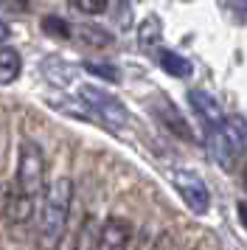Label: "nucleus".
Here are the masks:
<instances>
[{"instance_id":"nucleus-1","label":"nucleus","mask_w":247,"mask_h":250,"mask_svg":"<svg viewBox=\"0 0 247 250\" xmlns=\"http://www.w3.org/2000/svg\"><path fill=\"white\" fill-rule=\"evenodd\" d=\"M73 203V180L70 177H56L42 194V216H40V242L45 250H54L67 228Z\"/></svg>"},{"instance_id":"nucleus-2","label":"nucleus","mask_w":247,"mask_h":250,"mask_svg":"<svg viewBox=\"0 0 247 250\" xmlns=\"http://www.w3.org/2000/svg\"><path fill=\"white\" fill-rule=\"evenodd\" d=\"M14 191L37 200L45 194V155L40 144L22 141L20 160H17V174H14Z\"/></svg>"},{"instance_id":"nucleus-3","label":"nucleus","mask_w":247,"mask_h":250,"mask_svg":"<svg viewBox=\"0 0 247 250\" xmlns=\"http://www.w3.org/2000/svg\"><path fill=\"white\" fill-rule=\"evenodd\" d=\"M79 99H82L84 107L93 113V118H99L101 124L112 126V129H121V126H126V121H129L126 107H124L112 93L101 90L96 84H82V87H79Z\"/></svg>"},{"instance_id":"nucleus-4","label":"nucleus","mask_w":247,"mask_h":250,"mask_svg":"<svg viewBox=\"0 0 247 250\" xmlns=\"http://www.w3.org/2000/svg\"><path fill=\"white\" fill-rule=\"evenodd\" d=\"M171 183H174L177 194L183 197V203L188 205L194 214H208V208H211V191H208L205 180L197 171L174 169L171 171Z\"/></svg>"},{"instance_id":"nucleus-5","label":"nucleus","mask_w":247,"mask_h":250,"mask_svg":"<svg viewBox=\"0 0 247 250\" xmlns=\"http://www.w3.org/2000/svg\"><path fill=\"white\" fill-rule=\"evenodd\" d=\"M205 146H208V155L213 158V163L219 166V169L230 171L236 166V158L242 155L239 146H236V141L230 138L227 132V126L219 124V126H208V132H205Z\"/></svg>"},{"instance_id":"nucleus-6","label":"nucleus","mask_w":247,"mask_h":250,"mask_svg":"<svg viewBox=\"0 0 247 250\" xmlns=\"http://www.w3.org/2000/svg\"><path fill=\"white\" fill-rule=\"evenodd\" d=\"M155 115H157V121L166 126L168 132H174L177 138H183V141H194V132H191V126H188V121L183 118V113H180L174 104L168 102L166 96H157L155 99Z\"/></svg>"},{"instance_id":"nucleus-7","label":"nucleus","mask_w":247,"mask_h":250,"mask_svg":"<svg viewBox=\"0 0 247 250\" xmlns=\"http://www.w3.org/2000/svg\"><path fill=\"white\" fill-rule=\"evenodd\" d=\"M188 104H191V110L205 121V126L225 124L222 107H219V102H216L208 90H202V87H191V90H188Z\"/></svg>"},{"instance_id":"nucleus-8","label":"nucleus","mask_w":247,"mask_h":250,"mask_svg":"<svg viewBox=\"0 0 247 250\" xmlns=\"http://www.w3.org/2000/svg\"><path fill=\"white\" fill-rule=\"evenodd\" d=\"M132 228L121 216H110L99 230V250H126Z\"/></svg>"},{"instance_id":"nucleus-9","label":"nucleus","mask_w":247,"mask_h":250,"mask_svg":"<svg viewBox=\"0 0 247 250\" xmlns=\"http://www.w3.org/2000/svg\"><path fill=\"white\" fill-rule=\"evenodd\" d=\"M42 73H45V79L51 82V84H56V87H67V84L73 82V76H76V68H70L65 59L48 57L42 62Z\"/></svg>"},{"instance_id":"nucleus-10","label":"nucleus","mask_w":247,"mask_h":250,"mask_svg":"<svg viewBox=\"0 0 247 250\" xmlns=\"http://www.w3.org/2000/svg\"><path fill=\"white\" fill-rule=\"evenodd\" d=\"M157 62H160V68L166 70L168 76H174V79H188L191 76V62L183 57V54H177V51H168V48L157 51Z\"/></svg>"},{"instance_id":"nucleus-11","label":"nucleus","mask_w":247,"mask_h":250,"mask_svg":"<svg viewBox=\"0 0 247 250\" xmlns=\"http://www.w3.org/2000/svg\"><path fill=\"white\" fill-rule=\"evenodd\" d=\"M34 200H28V197H22V194H9V200H6V219L9 222H17V225H22V222H28L34 216Z\"/></svg>"},{"instance_id":"nucleus-12","label":"nucleus","mask_w":247,"mask_h":250,"mask_svg":"<svg viewBox=\"0 0 247 250\" xmlns=\"http://www.w3.org/2000/svg\"><path fill=\"white\" fill-rule=\"evenodd\" d=\"M22 59L14 48H0V84H11L20 76Z\"/></svg>"},{"instance_id":"nucleus-13","label":"nucleus","mask_w":247,"mask_h":250,"mask_svg":"<svg viewBox=\"0 0 247 250\" xmlns=\"http://www.w3.org/2000/svg\"><path fill=\"white\" fill-rule=\"evenodd\" d=\"M160 37H163V23H160V17L157 14H149L144 23L138 25V42H141V48H155L157 42H160Z\"/></svg>"},{"instance_id":"nucleus-14","label":"nucleus","mask_w":247,"mask_h":250,"mask_svg":"<svg viewBox=\"0 0 247 250\" xmlns=\"http://www.w3.org/2000/svg\"><path fill=\"white\" fill-rule=\"evenodd\" d=\"M225 126H227L230 138L236 141L239 152L245 155V152H247V121L242 118V115H233V118H225Z\"/></svg>"},{"instance_id":"nucleus-15","label":"nucleus","mask_w":247,"mask_h":250,"mask_svg":"<svg viewBox=\"0 0 247 250\" xmlns=\"http://www.w3.org/2000/svg\"><path fill=\"white\" fill-rule=\"evenodd\" d=\"M76 31H79V37H82L84 42H90V45L104 48V45L112 42V34L107 31V28H99V25H79Z\"/></svg>"},{"instance_id":"nucleus-16","label":"nucleus","mask_w":247,"mask_h":250,"mask_svg":"<svg viewBox=\"0 0 247 250\" xmlns=\"http://www.w3.org/2000/svg\"><path fill=\"white\" fill-rule=\"evenodd\" d=\"M82 68L87 70V73H93V76H99V79H107V82H118L121 79L118 68L110 65V62H84Z\"/></svg>"},{"instance_id":"nucleus-17","label":"nucleus","mask_w":247,"mask_h":250,"mask_svg":"<svg viewBox=\"0 0 247 250\" xmlns=\"http://www.w3.org/2000/svg\"><path fill=\"white\" fill-rule=\"evenodd\" d=\"M99 230H101V228H96V222L87 219L84 228H82V233H79L76 250H96V248H99Z\"/></svg>"},{"instance_id":"nucleus-18","label":"nucleus","mask_w":247,"mask_h":250,"mask_svg":"<svg viewBox=\"0 0 247 250\" xmlns=\"http://www.w3.org/2000/svg\"><path fill=\"white\" fill-rule=\"evenodd\" d=\"M42 31H48V34L59 37V40H67L70 37V25L62 20V17H54V14H48L42 20Z\"/></svg>"},{"instance_id":"nucleus-19","label":"nucleus","mask_w":247,"mask_h":250,"mask_svg":"<svg viewBox=\"0 0 247 250\" xmlns=\"http://www.w3.org/2000/svg\"><path fill=\"white\" fill-rule=\"evenodd\" d=\"M70 6L82 14H101V12H107L110 0H70Z\"/></svg>"},{"instance_id":"nucleus-20","label":"nucleus","mask_w":247,"mask_h":250,"mask_svg":"<svg viewBox=\"0 0 247 250\" xmlns=\"http://www.w3.org/2000/svg\"><path fill=\"white\" fill-rule=\"evenodd\" d=\"M239 222H242L245 230H247V203H239Z\"/></svg>"},{"instance_id":"nucleus-21","label":"nucleus","mask_w":247,"mask_h":250,"mask_svg":"<svg viewBox=\"0 0 247 250\" xmlns=\"http://www.w3.org/2000/svg\"><path fill=\"white\" fill-rule=\"evenodd\" d=\"M3 40H9V25L0 20V42H3Z\"/></svg>"}]
</instances>
